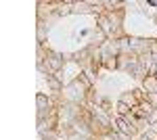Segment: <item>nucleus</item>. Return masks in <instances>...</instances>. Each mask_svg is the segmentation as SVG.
I'll return each mask as SVG.
<instances>
[{"label":"nucleus","instance_id":"1","mask_svg":"<svg viewBox=\"0 0 157 140\" xmlns=\"http://www.w3.org/2000/svg\"><path fill=\"white\" fill-rule=\"evenodd\" d=\"M105 15H107V19L111 21L113 29H115V27H124V23H126V9H120V11H109V13H105Z\"/></svg>","mask_w":157,"mask_h":140},{"label":"nucleus","instance_id":"2","mask_svg":"<svg viewBox=\"0 0 157 140\" xmlns=\"http://www.w3.org/2000/svg\"><path fill=\"white\" fill-rule=\"evenodd\" d=\"M120 103H124V105H128L130 109H134V107H138V100H136V96H134L132 90H124V92L120 94V98H117Z\"/></svg>","mask_w":157,"mask_h":140},{"label":"nucleus","instance_id":"3","mask_svg":"<svg viewBox=\"0 0 157 140\" xmlns=\"http://www.w3.org/2000/svg\"><path fill=\"white\" fill-rule=\"evenodd\" d=\"M46 84H48L50 92H63V88H65V84L61 82L57 75H46Z\"/></svg>","mask_w":157,"mask_h":140},{"label":"nucleus","instance_id":"4","mask_svg":"<svg viewBox=\"0 0 157 140\" xmlns=\"http://www.w3.org/2000/svg\"><path fill=\"white\" fill-rule=\"evenodd\" d=\"M97 27H101L105 34L111 38V34H113V25H111V21L107 19V15H101V17H97Z\"/></svg>","mask_w":157,"mask_h":140},{"label":"nucleus","instance_id":"5","mask_svg":"<svg viewBox=\"0 0 157 140\" xmlns=\"http://www.w3.org/2000/svg\"><path fill=\"white\" fill-rule=\"evenodd\" d=\"M46 38H48V27L46 23H42V21H38V34H36V40L40 46H44V42H46Z\"/></svg>","mask_w":157,"mask_h":140},{"label":"nucleus","instance_id":"6","mask_svg":"<svg viewBox=\"0 0 157 140\" xmlns=\"http://www.w3.org/2000/svg\"><path fill=\"white\" fill-rule=\"evenodd\" d=\"M115 109H117V111H115V115H121V117L130 115V111H132V109H130L128 105H124V103H120V100L115 103Z\"/></svg>","mask_w":157,"mask_h":140},{"label":"nucleus","instance_id":"7","mask_svg":"<svg viewBox=\"0 0 157 140\" xmlns=\"http://www.w3.org/2000/svg\"><path fill=\"white\" fill-rule=\"evenodd\" d=\"M132 92H134V96H136V100H138V105L143 103V100H147V92L138 86V88H132Z\"/></svg>","mask_w":157,"mask_h":140},{"label":"nucleus","instance_id":"8","mask_svg":"<svg viewBox=\"0 0 157 140\" xmlns=\"http://www.w3.org/2000/svg\"><path fill=\"white\" fill-rule=\"evenodd\" d=\"M138 107H140V109H143V113H145L147 117H149V115H151V113H153V111H155V107L151 105V103H149V100H143V103H140V105H138Z\"/></svg>","mask_w":157,"mask_h":140},{"label":"nucleus","instance_id":"9","mask_svg":"<svg viewBox=\"0 0 157 140\" xmlns=\"http://www.w3.org/2000/svg\"><path fill=\"white\" fill-rule=\"evenodd\" d=\"M94 140H117V136H115L113 132H107V134H101V136H97Z\"/></svg>","mask_w":157,"mask_h":140},{"label":"nucleus","instance_id":"10","mask_svg":"<svg viewBox=\"0 0 157 140\" xmlns=\"http://www.w3.org/2000/svg\"><path fill=\"white\" fill-rule=\"evenodd\" d=\"M147 100L151 103V105L157 109V92H151V94H147Z\"/></svg>","mask_w":157,"mask_h":140},{"label":"nucleus","instance_id":"11","mask_svg":"<svg viewBox=\"0 0 157 140\" xmlns=\"http://www.w3.org/2000/svg\"><path fill=\"white\" fill-rule=\"evenodd\" d=\"M145 136H147L149 140H157V134L153 132V130H147V132H145Z\"/></svg>","mask_w":157,"mask_h":140},{"label":"nucleus","instance_id":"12","mask_svg":"<svg viewBox=\"0 0 157 140\" xmlns=\"http://www.w3.org/2000/svg\"><path fill=\"white\" fill-rule=\"evenodd\" d=\"M149 121H151V123H157V109L151 113V115H149Z\"/></svg>","mask_w":157,"mask_h":140},{"label":"nucleus","instance_id":"13","mask_svg":"<svg viewBox=\"0 0 157 140\" xmlns=\"http://www.w3.org/2000/svg\"><path fill=\"white\" fill-rule=\"evenodd\" d=\"M145 4H147V6H157V0H147Z\"/></svg>","mask_w":157,"mask_h":140},{"label":"nucleus","instance_id":"14","mask_svg":"<svg viewBox=\"0 0 157 140\" xmlns=\"http://www.w3.org/2000/svg\"><path fill=\"white\" fill-rule=\"evenodd\" d=\"M151 130H153V132L157 134V123H151Z\"/></svg>","mask_w":157,"mask_h":140}]
</instances>
